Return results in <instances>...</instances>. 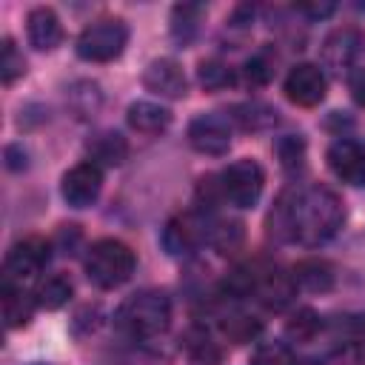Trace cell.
I'll return each mask as SVG.
<instances>
[{"mask_svg":"<svg viewBox=\"0 0 365 365\" xmlns=\"http://www.w3.org/2000/svg\"><path fill=\"white\" fill-rule=\"evenodd\" d=\"M345 222V208L339 197L325 185H305L297 191H285L271 217V234L285 242L299 245H322L328 242Z\"/></svg>","mask_w":365,"mask_h":365,"instance_id":"1","label":"cell"},{"mask_svg":"<svg viewBox=\"0 0 365 365\" xmlns=\"http://www.w3.org/2000/svg\"><path fill=\"white\" fill-rule=\"evenodd\" d=\"M117 325L134 339H151L171 322V302L160 291H140L117 308Z\"/></svg>","mask_w":365,"mask_h":365,"instance_id":"2","label":"cell"},{"mask_svg":"<svg viewBox=\"0 0 365 365\" xmlns=\"http://www.w3.org/2000/svg\"><path fill=\"white\" fill-rule=\"evenodd\" d=\"M134 251L120 240H97L86 254V274L97 288H120L134 274Z\"/></svg>","mask_w":365,"mask_h":365,"instance_id":"3","label":"cell"},{"mask_svg":"<svg viewBox=\"0 0 365 365\" xmlns=\"http://www.w3.org/2000/svg\"><path fill=\"white\" fill-rule=\"evenodd\" d=\"M125 43H128V26L120 17H103L80 31L77 54L88 63H108L123 54Z\"/></svg>","mask_w":365,"mask_h":365,"instance_id":"4","label":"cell"},{"mask_svg":"<svg viewBox=\"0 0 365 365\" xmlns=\"http://www.w3.org/2000/svg\"><path fill=\"white\" fill-rule=\"evenodd\" d=\"M262 185H265V171L259 168V163L254 160H237L231 163L222 174H220V191L222 197L237 205V208H251L257 205L259 194H262Z\"/></svg>","mask_w":365,"mask_h":365,"instance_id":"5","label":"cell"},{"mask_svg":"<svg viewBox=\"0 0 365 365\" xmlns=\"http://www.w3.org/2000/svg\"><path fill=\"white\" fill-rule=\"evenodd\" d=\"M51 257V245L43 237H26L14 242L6 254V282H23L46 268Z\"/></svg>","mask_w":365,"mask_h":365,"instance_id":"6","label":"cell"},{"mask_svg":"<svg viewBox=\"0 0 365 365\" xmlns=\"http://www.w3.org/2000/svg\"><path fill=\"white\" fill-rule=\"evenodd\" d=\"M362 46H365V37L359 29L354 26H342V29H334L325 43H322V63L325 68H331L334 74H342V71H351L362 54Z\"/></svg>","mask_w":365,"mask_h":365,"instance_id":"7","label":"cell"},{"mask_svg":"<svg viewBox=\"0 0 365 365\" xmlns=\"http://www.w3.org/2000/svg\"><path fill=\"white\" fill-rule=\"evenodd\" d=\"M205 237H208V225H205V220L200 214H191V211L188 214H177L163 228V248L168 254H174V257L191 254L205 242Z\"/></svg>","mask_w":365,"mask_h":365,"instance_id":"8","label":"cell"},{"mask_svg":"<svg viewBox=\"0 0 365 365\" xmlns=\"http://www.w3.org/2000/svg\"><path fill=\"white\" fill-rule=\"evenodd\" d=\"M100 188H103V171L91 160L88 163H77L74 168H68L63 174V185H60L63 200L71 208H88L100 197Z\"/></svg>","mask_w":365,"mask_h":365,"instance_id":"9","label":"cell"},{"mask_svg":"<svg viewBox=\"0 0 365 365\" xmlns=\"http://www.w3.org/2000/svg\"><path fill=\"white\" fill-rule=\"evenodd\" d=\"M188 143L200 154H211V157L225 154L231 148L228 120L220 117V114H200V117H194L191 125H188Z\"/></svg>","mask_w":365,"mask_h":365,"instance_id":"10","label":"cell"},{"mask_svg":"<svg viewBox=\"0 0 365 365\" xmlns=\"http://www.w3.org/2000/svg\"><path fill=\"white\" fill-rule=\"evenodd\" d=\"M282 88H285V97H288L294 106L311 108V106L322 103L328 83H325V74H322L319 66H314V63H299V66H294V68L288 71Z\"/></svg>","mask_w":365,"mask_h":365,"instance_id":"11","label":"cell"},{"mask_svg":"<svg viewBox=\"0 0 365 365\" xmlns=\"http://www.w3.org/2000/svg\"><path fill=\"white\" fill-rule=\"evenodd\" d=\"M328 165L334 171L336 180H342L345 185H365V145H359L356 140H336L328 148Z\"/></svg>","mask_w":365,"mask_h":365,"instance_id":"12","label":"cell"},{"mask_svg":"<svg viewBox=\"0 0 365 365\" xmlns=\"http://www.w3.org/2000/svg\"><path fill=\"white\" fill-rule=\"evenodd\" d=\"M143 83H145L148 91H154V94H160V97H168V100L182 97L185 88H188V80H185L180 63H174V60H168V57L148 63V68H145V74H143Z\"/></svg>","mask_w":365,"mask_h":365,"instance_id":"13","label":"cell"},{"mask_svg":"<svg viewBox=\"0 0 365 365\" xmlns=\"http://www.w3.org/2000/svg\"><path fill=\"white\" fill-rule=\"evenodd\" d=\"M26 34H29V43L37 51L57 48L60 40H63V26H60V17L54 14V9H48V6L31 9L29 17H26Z\"/></svg>","mask_w":365,"mask_h":365,"instance_id":"14","label":"cell"},{"mask_svg":"<svg viewBox=\"0 0 365 365\" xmlns=\"http://www.w3.org/2000/svg\"><path fill=\"white\" fill-rule=\"evenodd\" d=\"M294 285H297V282H294L291 274H282V271L268 268V271H257L254 294H257V299H259L265 308L279 311V308H285V305L291 302V297H294Z\"/></svg>","mask_w":365,"mask_h":365,"instance_id":"15","label":"cell"},{"mask_svg":"<svg viewBox=\"0 0 365 365\" xmlns=\"http://www.w3.org/2000/svg\"><path fill=\"white\" fill-rule=\"evenodd\" d=\"M128 125L140 134H160L168 128L171 123V111L163 108L160 103H148V100H137L128 106V114H125Z\"/></svg>","mask_w":365,"mask_h":365,"instance_id":"16","label":"cell"},{"mask_svg":"<svg viewBox=\"0 0 365 365\" xmlns=\"http://www.w3.org/2000/svg\"><path fill=\"white\" fill-rule=\"evenodd\" d=\"M86 151L91 154L94 165L97 163H103V165H120L128 157V143L117 131H100V134H94L86 143Z\"/></svg>","mask_w":365,"mask_h":365,"instance_id":"17","label":"cell"},{"mask_svg":"<svg viewBox=\"0 0 365 365\" xmlns=\"http://www.w3.org/2000/svg\"><path fill=\"white\" fill-rule=\"evenodd\" d=\"M34 297L23 294V288H14V282H6L3 288V319H6V328H23L29 319H31V311H34Z\"/></svg>","mask_w":365,"mask_h":365,"instance_id":"18","label":"cell"},{"mask_svg":"<svg viewBox=\"0 0 365 365\" xmlns=\"http://www.w3.org/2000/svg\"><path fill=\"white\" fill-rule=\"evenodd\" d=\"M294 282L302 285L305 291H328L334 285V268L325 259H302L294 265Z\"/></svg>","mask_w":365,"mask_h":365,"instance_id":"19","label":"cell"},{"mask_svg":"<svg viewBox=\"0 0 365 365\" xmlns=\"http://www.w3.org/2000/svg\"><path fill=\"white\" fill-rule=\"evenodd\" d=\"M71 294H74V285H71V279H68L66 274H51V277H46V279L34 288V299H37V305L46 308V311L63 308V305L71 299Z\"/></svg>","mask_w":365,"mask_h":365,"instance_id":"20","label":"cell"},{"mask_svg":"<svg viewBox=\"0 0 365 365\" xmlns=\"http://www.w3.org/2000/svg\"><path fill=\"white\" fill-rule=\"evenodd\" d=\"M319 331H322V317L314 308H299L285 322V334L291 342H314Z\"/></svg>","mask_w":365,"mask_h":365,"instance_id":"21","label":"cell"},{"mask_svg":"<svg viewBox=\"0 0 365 365\" xmlns=\"http://www.w3.org/2000/svg\"><path fill=\"white\" fill-rule=\"evenodd\" d=\"M208 240L220 254H231L242 245V222L237 220H220L214 228H208Z\"/></svg>","mask_w":365,"mask_h":365,"instance_id":"22","label":"cell"},{"mask_svg":"<svg viewBox=\"0 0 365 365\" xmlns=\"http://www.w3.org/2000/svg\"><path fill=\"white\" fill-rule=\"evenodd\" d=\"M262 331L259 319L257 317H248V314H228L222 317V334L231 339V342H251L257 334Z\"/></svg>","mask_w":365,"mask_h":365,"instance_id":"23","label":"cell"},{"mask_svg":"<svg viewBox=\"0 0 365 365\" xmlns=\"http://www.w3.org/2000/svg\"><path fill=\"white\" fill-rule=\"evenodd\" d=\"M197 77H200V86L205 91H222L234 83V71L220 60H202L197 68Z\"/></svg>","mask_w":365,"mask_h":365,"instance_id":"24","label":"cell"},{"mask_svg":"<svg viewBox=\"0 0 365 365\" xmlns=\"http://www.w3.org/2000/svg\"><path fill=\"white\" fill-rule=\"evenodd\" d=\"M200 14H202L200 6H191V3L177 6V9H174V17H171V31H174V37L182 40V43H188L191 34L197 31V20H200Z\"/></svg>","mask_w":365,"mask_h":365,"instance_id":"25","label":"cell"},{"mask_svg":"<svg viewBox=\"0 0 365 365\" xmlns=\"http://www.w3.org/2000/svg\"><path fill=\"white\" fill-rule=\"evenodd\" d=\"M23 71H26V60H23V54L17 51L14 40L6 37L3 46H0V77H3V83H6V86L14 83Z\"/></svg>","mask_w":365,"mask_h":365,"instance_id":"26","label":"cell"},{"mask_svg":"<svg viewBox=\"0 0 365 365\" xmlns=\"http://www.w3.org/2000/svg\"><path fill=\"white\" fill-rule=\"evenodd\" d=\"M234 111H237L234 117L240 120L242 128H265L277 120V111L262 106V103H245V106H237Z\"/></svg>","mask_w":365,"mask_h":365,"instance_id":"27","label":"cell"},{"mask_svg":"<svg viewBox=\"0 0 365 365\" xmlns=\"http://www.w3.org/2000/svg\"><path fill=\"white\" fill-rule=\"evenodd\" d=\"M248 365H294V354L282 342H265L254 351Z\"/></svg>","mask_w":365,"mask_h":365,"instance_id":"28","label":"cell"},{"mask_svg":"<svg viewBox=\"0 0 365 365\" xmlns=\"http://www.w3.org/2000/svg\"><path fill=\"white\" fill-rule=\"evenodd\" d=\"M271 74H274V63H271V57L265 51H259V54L245 60V80H248V86H265L271 80Z\"/></svg>","mask_w":365,"mask_h":365,"instance_id":"29","label":"cell"},{"mask_svg":"<svg viewBox=\"0 0 365 365\" xmlns=\"http://www.w3.org/2000/svg\"><path fill=\"white\" fill-rule=\"evenodd\" d=\"M277 154H279V160H282L285 168H299L302 160H305V143L299 137L288 134V137H282L277 143Z\"/></svg>","mask_w":365,"mask_h":365,"instance_id":"30","label":"cell"},{"mask_svg":"<svg viewBox=\"0 0 365 365\" xmlns=\"http://www.w3.org/2000/svg\"><path fill=\"white\" fill-rule=\"evenodd\" d=\"M188 356H191V365H217V362H220V351H217L214 342L205 339V336H200V339L191 342Z\"/></svg>","mask_w":365,"mask_h":365,"instance_id":"31","label":"cell"},{"mask_svg":"<svg viewBox=\"0 0 365 365\" xmlns=\"http://www.w3.org/2000/svg\"><path fill=\"white\" fill-rule=\"evenodd\" d=\"M351 97L356 100V106L365 108V68H356L351 74Z\"/></svg>","mask_w":365,"mask_h":365,"instance_id":"32","label":"cell"},{"mask_svg":"<svg viewBox=\"0 0 365 365\" xmlns=\"http://www.w3.org/2000/svg\"><path fill=\"white\" fill-rule=\"evenodd\" d=\"M297 9L302 14H311V17H328L334 11V3H299Z\"/></svg>","mask_w":365,"mask_h":365,"instance_id":"33","label":"cell"}]
</instances>
